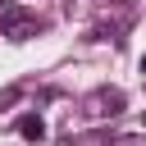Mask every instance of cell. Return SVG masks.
I'll return each mask as SVG.
<instances>
[{
  "mask_svg": "<svg viewBox=\"0 0 146 146\" xmlns=\"http://www.w3.org/2000/svg\"><path fill=\"white\" fill-rule=\"evenodd\" d=\"M82 110H87L91 119H114V114L123 110V91H114V87H100V91H91V96L82 100Z\"/></svg>",
  "mask_w": 146,
  "mask_h": 146,
  "instance_id": "obj_1",
  "label": "cell"
},
{
  "mask_svg": "<svg viewBox=\"0 0 146 146\" xmlns=\"http://www.w3.org/2000/svg\"><path fill=\"white\" fill-rule=\"evenodd\" d=\"M41 27H46V23H41L36 14H23V18H14V23L5 27V36H9V41H32Z\"/></svg>",
  "mask_w": 146,
  "mask_h": 146,
  "instance_id": "obj_2",
  "label": "cell"
},
{
  "mask_svg": "<svg viewBox=\"0 0 146 146\" xmlns=\"http://www.w3.org/2000/svg\"><path fill=\"white\" fill-rule=\"evenodd\" d=\"M18 137H23V141H46V123H41V114L18 119Z\"/></svg>",
  "mask_w": 146,
  "mask_h": 146,
  "instance_id": "obj_3",
  "label": "cell"
},
{
  "mask_svg": "<svg viewBox=\"0 0 146 146\" xmlns=\"http://www.w3.org/2000/svg\"><path fill=\"white\" fill-rule=\"evenodd\" d=\"M14 18H23V9H18L14 0H0V27H9Z\"/></svg>",
  "mask_w": 146,
  "mask_h": 146,
  "instance_id": "obj_4",
  "label": "cell"
},
{
  "mask_svg": "<svg viewBox=\"0 0 146 146\" xmlns=\"http://www.w3.org/2000/svg\"><path fill=\"white\" fill-rule=\"evenodd\" d=\"M114 146H141V137H137V132H128V137H119Z\"/></svg>",
  "mask_w": 146,
  "mask_h": 146,
  "instance_id": "obj_5",
  "label": "cell"
}]
</instances>
